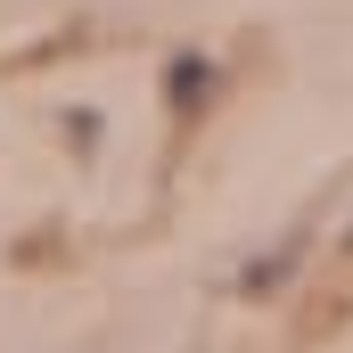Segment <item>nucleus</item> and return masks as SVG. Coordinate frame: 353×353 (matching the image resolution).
I'll return each instance as SVG.
<instances>
[{
  "label": "nucleus",
  "mask_w": 353,
  "mask_h": 353,
  "mask_svg": "<svg viewBox=\"0 0 353 353\" xmlns=\"http://www.w3.org/2000/svg\"><path fill=\"white\" fill-rule=\"evenodd\" d=\"M214 83V66L205 58H173V107H197V90Z\"/></svg>",
  "instance_id": "1"
}]
</instances>
